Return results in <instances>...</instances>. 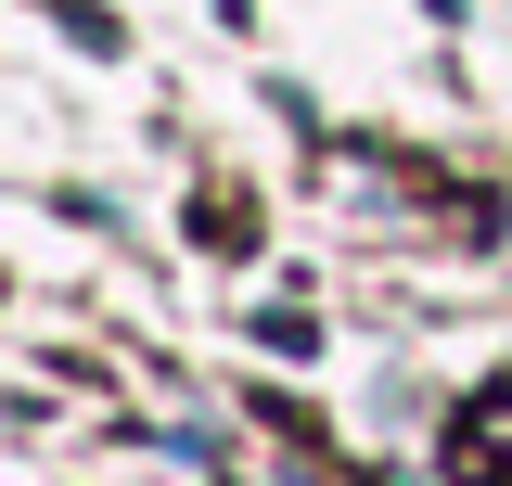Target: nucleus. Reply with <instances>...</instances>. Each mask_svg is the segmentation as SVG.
I'll list each match as a JSON object with an SVG mask.
<instances>
[{"instance_id":"obj_1","label":"nucleus","mask_w":512,"mask_h":486,"mask_svg":"<svg viewBox=\"0 0 512 486\" xmlns=\"http://www.w3.org/2000/svg\"><path fill=\"white\" fill-rule=\"evenodd\" d=\"M448 486H512V384H474L448 423Z\"/></svg>"}]
</instances>
